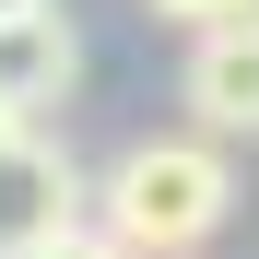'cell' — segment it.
Segmentation results:
<instances>
[{
    "mask_svg": "<svg viewBox=\"0 0 259 259\" xmlns=\"http://www.w3.org/2000/svg\"><path fill=\"white\" fill-rule=\"evenodd\" d=\"M236 212V165L200 130H142L106 177H95V236H118L130 259H200Z\"/></svg>",
    "mask_w": 259,
    "mask_h": 259,
    "instance_id": "obj_1",
    "label": "cell"
},
{
    "mask_svg": "<svg viewBox=\"0 0 259 259\" xmlns=\"http://www.w3.org/2000/svg\"><path fill=\"white\" fill-rule=\"evenodd\" d=\"M95 177L59 153V142H12L0 153V259H35V247H59V236H82L95 224Z\"/></svg>",
    "mask_w": 259,
    "mask_h": 259,
    "instance_id": "obj_2",
    "label": "cell"
},
{
    "mask_svg": "<svg viewBox=\"0 0 259 259\" xmlns=\"http://www.w3.org/2000/svg\"><path fill=\"white\" fill-rule=\"evenodd\" d=\"M177 106H189V130H200V142H259V12L200 24V35H189Z\"/></svg>",
    "mask_w": 259,
    "mask_h": 259,
    "instance_id": "obj_3",
    "label": "cell"
},
{
    "mask_svg": "<svg viewBox=\"0 0 259 259\" xmlns=\"http://www.w3.org/2000/svg\"><path fill=\"white\" fill-rule=\"evenodd\" d=\"M71 82H82V35H71L59 0H35V12L0 24V106L48 118V106H71Z\"/></svg>",
    "mask_w": 259,
    "mask_h": 259,
    "instance_id": "obj_4",
    "label": "cell"
},
{
    "mask_svg": "<svg viewBox=\"0 0 259 259\" xmlns=\"http://www.w3.org/2000/svg\"><path fill=\"white\" fill-rule=\"evenodd\" d=\"M153 12H165V24H189V35H200V24H236V12H259V0H153Z\"/></svg>",
    "mask_w": 259,
    "mask_h": 259,
    "instance_id": "obj_5",
    "label": "cell"
},
{
    "mask_svg": "<svg viewBox=\"0 0 259 259\" xmlns=\"http://www.w3.org/2000/svg\"><path fill=\"white\" fill-rule=\"evenodd\" d=\"M35 259H130L118 236H95V224H82V236H59V247H35Z\"/></svg>",
    "mask_w": 259,
    "mask_h": 259,
    "instance_id": "obj_6",
    "label": "cell"
},
{
    "mask_svg": "<svg viewBox=\"0 0 259 259\" xmlns=\"http://www.w3.org/2000/svg\"><path fill=\"white\" fill-rule=\"evenodd\" d=\"M12 142H35V118H24V106H0V153H12Z\"/></svg>",
    "mask_w": 259,
    "mask_h": 259,
    "instance_id": "obj_7",
    "label": "cell"
},
{
    "mask_svg": "<svg viewBox=\"0 0 259 259\" xmlns=\"http://www.w3.org/2000/svg\"><path fill=\"white\" fill-rule=\"evenodd\" d=\"M12 12H35V0H0V24H12Z\"/></svg>",
    "mask_w": 259,
    "mask_h": 259,
    "instance_id": "obj_8",
    "label": "cell"
}]
</instances>
